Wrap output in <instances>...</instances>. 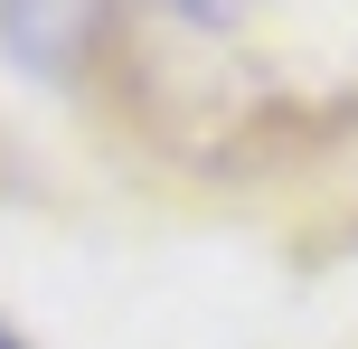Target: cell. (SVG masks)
Listing matches in <instances>:
<instances>
[{
    "instance_id": "6da1fadb",
    "label": "cell",
    "mask_w": 358,
    "mask_h": 349,
    "mask_svg": "<svg viewBox=\"0 0 358 349\" xmlns=\"http://www.w3.org/2000/svg\"><path fill=\"white\" fill-rule=\"evenodd\" d=\"M94 19H104V0H0V48L38 76H66L76 48L94 38Z\"/></svg>"
},
{
    "instance_id": "7a4b0ae2",
    "label": "cell",
    "mask_w": 358,
    "mask_h": 349,
    "mask_svg": "<svg viewBox=\"0 0 358 349\" xmlns=\"http://www.w3.org/2000/svg\"><path fill=\"white\" fill-rule=\"evenodd\" d=\"M179 10H189V19H198V29H227V19H245V10H255V0H179Z\"/></svg>"
},
{
    "instance_id": "3957f363",
    "label": "cell",
    "mask_w": 358,
    "mask_h": 349,
    "mask_svg": "<svg viewBox=\"0 0 358 349\" xmlns=\"http://www.w3.org/2000/svg\"><path fill=\"white\" fill-rule=\"evenodd\" d=\"M0 349H29V340H19V331H0Z\"/></svg>"
}]
</instances>
